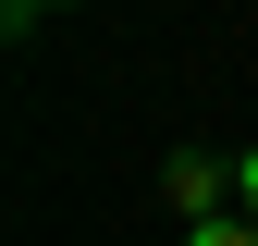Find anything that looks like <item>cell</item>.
<instances>
[{
	"instance_id": "6da1fadb",
	"label": "cell",
	"mask_w": 258,
	"mask_h": 246,
	"mask_svg": "<svg viewBox=\"0 0 258 246\" xmlns=\"http://www.w3.org/2000/svg\"><path fill=\"white\" fill-rule=\"evenodd\" d=\"M160 197H172V222L197 234V222H221V209H234V160H209V148H172V160H160Z\"/></svg>"
},
{
	"instance_id": "7a4b0ae2",
	"label": "cell",
	"mask_w": 258,
	"mask_h": 246,
	"mask_svg": "<svg viewBox=\"0 0 258 246\" xmlns=\"http://www.w3.org/2000/svg\"><path fill=\"white\" fill-rule=\"evenodd\" d=\"M172 246H258V222H246V209H221V222H197V234H172Z\"/></svg>"
},
{
	"instance_id": "3957f363",
	"label": "cell",
	"mask_w": 258,
	"mask_h": 246,
	"mask_svg": "<svg viewBox=\"0 0 258 246\" xmlns=\"http://www.w3.org/2000/svg\"><path fill=\"white\" fill-rule=\"evenodd\" d=\"M234 209H246V222H258V148H246V160H234Z\"/></svg>"
},
{
	"instance_id": "277c9868",
	"label": "cell",
	"mask_w": 258,
	"mask_h": 246,
	"mask_svg": "<svg viewBox=\"0 0 258 246\" xmlns=\"http://www.w3.org/2000/svg\"><path fill=\"white\" fill-rule=\"evenodd\" d=\"M0 13H13V25H37V13H61V0H0Z\"/></svg>"
}]
</instances>
